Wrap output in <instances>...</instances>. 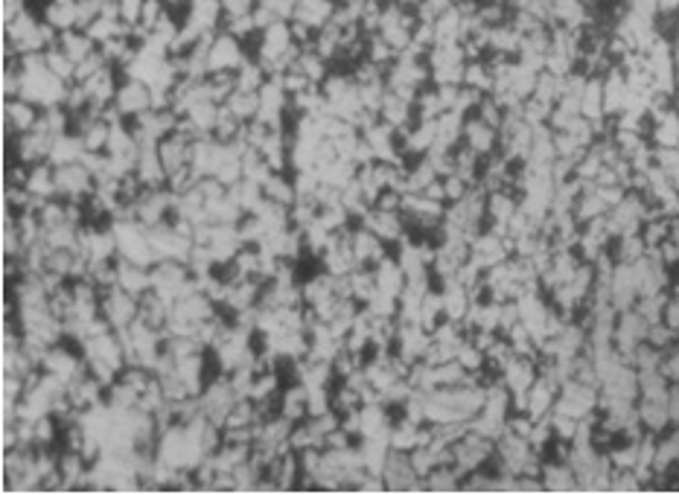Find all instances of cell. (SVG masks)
Returning <instances> with one entry per match:
<instances>
[{
	"instance_id": "33",
	"label": "cell",
	"mask_w": 679,
	"mask_h": 495,
	"mask_svg": "<svg viewBox=\"0 0 679 495\" xmlns=\"http://www.w3.org/2000/svg\"><path fill=\"white\" fill-rule=\"evenodd\" d=\"M464 85H466V88L481 91V94H490V91H493V73H490L487 58L466 61V68H464Z\"/></svg>"
},
{
	"instance_id": "39",
	"label": "cell",
	"mask_w": 679,
	"mask_h": 495,
	"mask_svg": "<svg viewBox=\"0 0 679 495\" xmlns=\"http://www.w3.org/2000/svg\"><path fill=\"white\" fill-rule=\"evenodd\" d=\"M475 117H481L487 122V126H493V129H502V122H504V108L493 99L490 94L481 99V105H478V111H475Z\"/></svg>"
},
{
	"instance_id": "34",
	"label": "cell",
	"mask_w": 679,
	"mask_h": 495,
	"mask_svg": "<svg viewBox=\"0 0 679 495\" xmlns=\"http://www.w3.org/2000/svg\"><path fill=\"white\" fill-rule=\"evenodd\" d=\"M222 30L225 32H231L233 39H240V41H254L257 39V32H260V27H257V21H254V12L251 15H233V18H225L222 21Z\"/></svg>"
},
{
	"instance_id": "40",
	"label": "cell",
	"mask_w": 679,
	"mask_h": 495,
	"mask_svg": "<svg viewBox=\"0 0 679 495\" xmlns=\"http://www.w3.org/2000/svg\"><path fill=\"white\" fill-rule=\"evenodd\" d=\"M679 336H676V332L668 327V324H665V320H659V324H650V329H647V344H653V346H656V350H668V346L676 341Z\"/></svg>"
},
{
	"instance_id": "31",
	"label": "cell",
	"mask_w": 679,
	"mask_h": 495,
	"mask_svg": "<svg viewBox=\"0 0 679 495\" xmlns=\"http://www.w3.org/2000/svg\"><path fill=\"white\" fill-rule=\"evenodd\" d=\"M426 492H461V472L455 466H435L426 475Z\"/></svg>"
},
{
	"instance_id": "43",
	"label": "cell",
	"mask_w": 679,
	"mask_h": 495,
	"mask_svg": "<svg viewBox=\"0 0 679 495\" xmlns=\"http://www.w3.org/2000/svg\"><path fill=\"white\" fill-rule=\"evenodd\" d=\"M120 4V18L126 23H140V15H143V4L146 0H117Z\"/></svg>"
},
{
	"instance_id": "9",
	"label": "cell",
	"mask_w": 679,
	"mask_h": 495,
	"mask_svg": "<svg viewBox=\"0 0 679 495\" xmlns=\"http://www.w3.org/2000/svg\"><path fill=\"white\" fill-rule=\"evenodd\" d=\"M367 230H374L379 239H385L391 248L400 245L405 237H409V228H405V219L403 213H388V210H370V213L359 221Z\"/></svg>"
},
{
	"instance_id": "37",
	"label": "cell",
	"mask_w": 679,
	"mask_h": 495,
	"mask_svg": "<svg viewBox=\"0 0 679 495\" xmlns=\"http://www.w3.org/2000/svg\"><path fill=\"white\" fill-rule=\"evenodd\" d=\"M662 364V350H656L653 344L641 341L633 350V367L636 370H659Z\"/></svg>"
},
{
	"instance_id": "36",
	"label": "cell",
	"mask_w": 679,
	"mask_h": 495,
	"mask_svg": "<svg viewBox=\"0 0 679 495\" xmlns=\"http://www.w3.org/2000/svg\"><path fill=\"white\" fill-rule=\"evenodd\" d=\"M455 358H458L461 367H464V370H470V374H473V370H481V367L487 364V353L481 350L478 344H473V341H470V336H466V341L461 344V350H458V356H455Z\"/></svg>"
},
{
	"instance_id": "30",
	"label": "cell",
	"mask_w": 679,
	"mask_h": 495,
	"mask_svg": "<svg viewBox=\"0 0 679 495\" xmlns=\"http://www.w3.org/2000/svg\"><path fill=\"white\" fill-rule=\"evenodd\" d=\"M435 178H440L435 166L426 158H417L409 164V172H405V193H423Z\"/></svg>"
},
{
	"instance_id": "5",
	"label": "cell",
	"mask_w": 679,
	"mask_h": 495,
	"mask_svg": "<svg viewBox=\"0 0 679 495\" xmlns=\"http://www.w3.org/2000/svg\"><path fill=\"white\" fill-rule=\"evenodd\" d=\"M56 187H59V198H65V202H85L94 187H96V178L91 176V169L82 164H65V166H56Z\"/></svg>"
},
{
	"instance_id": "17",
	"label": "cell",
	"mask_w": 679,
	"mask_h": 495,
	"mask_svg": "<svg viewBox=\"0 0 679 495\" xmlns=\"http://www.w3.org/2000/svg\"><path fill=\"white\" fill-rule=\"evenodd\" d=\"M557 393H560L557 385H551L548 379L537 376L534 385L528 388V414L534 419L548 417L554 411V405H557Z\"/></svg>"
},
{
	"instance_id": "22",
	"label": "cell",
	"mask_w": 679,
	"mask_h": 495,
	"mask_svg": "<svg viewBox=\"0 0 679 495\" xmlns=\"http://www.w3.org/2000/svg\"><path fill=\"white\" fill-rule=\"evenodd\" d=\"M610 251H612V259L615 263H621V266H636L638 259H645L647 256V242L641 239V233H627V237H619L612 245H610Z\"/></svg>"
},
{
	"instance_id": "18",
	"label": "cell",
	"mask_w": 679,
	"mask_h": 495,
	"mask_svg": "<svg viewBox=\"0 0 679 495\" xmlns=\"http://www.w3.org/2000/svg\"><path fill=\"white\" fill-rule=\"evenodd\" d=\"M263 195L275 204L292 207L294 202H298V190H294L292 172H271V176L263 181Z\"/></svg>"
},
{
	"instance_id": "2",
	"label": "cell",
	"mask_w": 679,
	"mask_h": 495,
	"mask_svg": "<svg viewBox=\"0 0 679 495\" xmlns=\"http://www.w3.org/2000/svg\"><path fill=\"white\" fill-rule=\"evenodd\" d=\"M245 58H249L245 41L233 39L231 32L222 30L213 39V44L207 47V76L210 73H237Z\"/></svg>"
},
{
	"instance_id": "21",
	"label": "cell",
	"mask_w": 679,
	"mask_h": 495,
	"mask_svg": "<svg viewBox=\"0 0 679 495\" xmlns=\"http://www.w3.org/2000/svg\"><path fill=\"white\" fill-rule=\"evenodd\" d=\"M82 158H85V143H82L79 134L65 131V134H59V138L53 140V148H50V164L53 166L79 164Z\"/></svg>"
},
{
	"instance_id": "20",
	"label": "cell",
	"mask_w": 679,
	"mask_h": 495,
	"mask_svg": "<svg viewBox=\"0 0 679 495\" xmlns=\"http://www.w3.org/2000/svg\"><path fill=\"white\" fill-rule=\"evenodd\" d=\"M374 274H376V289L379 292L394 294V297L403 294V289H405V271L400 268L397 256H394V254L382 259V263L374 268Z\"/></svg>"
},
{
	"instance_id": "10",
	"label": "cell",
	"mask_w": 679,
	"mask_h": 495,
	"mask_svg": "<svg viewBox=\"0 0 679 495\" xmlns=\"http://www.w3.org/2000/svg\"><path fill=\"white\" fill-rule=\"evenodd\" d=\"M461 143L470 146L475 155L481 158H490L493 152H499V129L487 126L484 120L470 114L464 120V134H461Z\"/></svg>"
},
{
	"instance_id": "26",
	"label": "cell",
	"mask_w": 679,
	"mask_h": 495,
	"mask_svg": "<svg viewBox=\"0 0 679 495\" xmlns=\"http://www.w3.org/2000/svg\"><path fill=\"white\" fill-rule=\"evenodd\" d=\"M426 61L431 70H447V68H464L466 53L461 44H435L426 53Z\"/></svg>"
},
{
	"instance_id": "47",
	"label": "cell",
	"mask_w": 679,
	"mask_h": 495,
	"mask_svg": "<svg viewBox=\"0 0 679 495\" xmlns=\"http://www.w3.org/2000/svg\"><path fill=\"white\" fill-rule=\"evenodd\" d=\"M656 15H679V0H659Z\"/></svg>"
},
{
	"instance_id": "16",
	"label": "cell",
	"mask_w": 679,
	"mask_h": 495,
	"mask_svg": "<svg viewBox=\"0 0 679 495\" xmlns=\"http://www.w3.org/2000/svg\"><path fill=\"white\" fill-rule=\"evenodd\" d=\"M336 6H339L336 0H298L292 18L306 23V27H312L318 32L332 21V12H336Z\"/></svg>"
},
{
	"instance_id": "7",
	"label": "cell",
	"mask_w": 679,
	"mask_h": 495,
	"mask_svg": "<svg viewBox=\"0 0 679 495\" xmlns=\"http://www.w3.org/2000/svg\"><path fill=\"white\" fill-rule=\"evenodd\" d=\"M114 105H117V111L126 120H134L138 114H143V111L152 108V85H146L140 79L122 76L120 88H117V96H114Z\"/></svg>"
},
{
	"instance_id": "38",
	"label": "cell",
	"mask_w": 679,
	"mask_h": 495,
	"mask_svg": "<svg viewBox=\"0 0 679 495\" xmlns=\"http://www.w3.org/2000/svg\"><path fill=\"white\" fill-rule=\"evenodd\" d=\"M548 419H551L554 437H560V440H575L580 419H575V417H569V414H560V411H551Z\"/></svg>"
},
{
	"instance_id": "28",
	"label": "cell",
	"mask_w": 679,
	"mask_h": 495,
	"mask_svg": "<svg viewBox=\"0 0 679 495\" xmlns=\"http://www.w3.org/2000/svg\"><path fill=\"white\" fill-rule=\"evenodd\" d=\"M268 82V73L266 68L257 61L254 56H249L242 61V68L237 70V91H251V94H260V88Z\"/></svg>"
},
{
	"instance_id": "19",
	"label": "cell",
	"mask_w": 679,
	"mask_h": 495,
	"mask_svg": "<svg viewBox=\"0 0 679 495\" xmlns=\"http://www.w3.org/2000/svg\"><path fill=\"white\" fill-rule=\"evenodd\" d=\"M27 190L41 198V202H50V198H59V187H56V166L50 160H44V164H35L30 169V181H27Z\"/></svg>"
},
{
	"instance_id": "12",
	"label": "cell",
	"mask_w": 679,
	"mask_h": 495,
	"mask_svg": "<svg viewBox=\"0 0 679 495\" xmlns=\"http://www.w3.org/2000/svg\"><path fill=\"white\" fill-rule=\"evenodd\" d=\"M537 376H539L537 358H528V356H513L511 362L502 367V382L511 388V393L528 391L537 382Z\"/></svg>"
},
{
	"instance_id": "23",
	"label": "cell",
	"mask_w": 679,
	"mask_h": 495,
	"mask_svg": "<svg viewBox=\"0 0 679 495\" xmlns=\"http://www.w3.org/2000/svg\"><path fill=\"white\" fill-rule=\"evenodd\" d=\"M464 15L458 9H447L435 18V44H461Z\"/></svg>"
},
{
	"instance_id": "32",
	"label": "cell",
	"mask_w": 679,
	"mask_h": 495,
	"mask_svg": "<svg viewBox=\"0 0 679 495\" xmlns=\"http://www.w3.org/2000/svg\"><path fill=\"white\" fill-rule=\"evenodd\" d=\"M44 61H47V68H50L61 82H68V85L77 82V61H73L59 44L50 47V50H44Z\"/></svg>"
},
{
	"instance_id": "44",
	"label": "cell",
	"mask_w": 679,
	"mask_h": 495,
	"mask_svg": "<svg viewBox=\"0 0 679 495\" xmlns=\"http://www.w3.org/2000/svg\"><path fill=\"white\" fill-rule=\"evenodd\" d=\"M665 324H668L674 332H676V336H679V297H671V301H668V306H665Z\"/></svg>"
},
{
	"instance_id": "45",
	"label": "cell",
	"mask_w": 679,
	"mask_h": 495,
	"mask_svg": "<svg viewBox=\"0 0 679 495\" xmlns=\"http://www.w3.org/2000/svg\"><path fill=\"white\" fill-rule=\"evenodd\" d=\"M423 195L426 198H431V202H443L447 204V187H443V178H435L429 184V187L423 190Z\"/></svg>"
},
{
	"instance_id": "24",
	"label": "cell",
	"mask_w": 679,
	"mask_h": 495,
	"mask_svg": "<svg viewBox=\"0 0 679 495\" xmlns=\"http://www.w3.org/2000/svg\"><path fill=\"white\" fill-rule=\"evenodd\" d=\"M294 70H301L312 85H321L332 73V65H330L324 56H318L312 47H303L298 61H294Z\"/></svg>"
},
{
	"instance_id": "1",
	"label": "cell",
	"mask_w": 679,
	"mask_h": 495,
	"mask_svg": "<svg viewBox=\"0 0 679 495\" xmlns=\"http://www.w3.org/2000/svg\"><path fill=\"white\" fill-rule=\"evenodd\" d=\"M382 481L388 492H426V478L417 475L409 452L391 449L388 461L382 466Z\"/></svg>"
},
{
	"instance_id": "14",
	"label": "cell",
	"mask_w": 679,
	"mask_h": 495,
	"mask_svg": "<svg viewBox=\"0 0 679 495\" xmlns=\"http://www.w3.org/2000/svg\"><path fill=\"white\" fill-rule=\"evenodd\" d=\"M636 411H638V419L641 426H645V431H650V435H665V431L671 428V411H668V400H641L636 402Z\"/></svg>"
},
{
	"instance_id": "15",
	"label": "cell",
	"mask_w": 679,
	"mask_h": 495,
	"mask_svg": "<svg viewBox=\"0 0 679 495\" xmlns=\"http://www.w3.org/2000/svg\"><path fill=\"white\" fill-rule=\"evenodd\" d=\"M539 475H542V484H546V492H577L580 490L572 466L563 461H551V457H546Z\"/></svg>"
},
{
	"instance_id": "4",
	"label": "cell",
	"mask_w": 679,
	"mask_h": 495,
	"mask_svg": "<svg viewBox=\"0 0 679 495\" xmlns=\"http://www.w3.org/2000/svg\"><path fill=\"white\" fill-rule=\"evenodd\" d=\"M554 411L569 414L575 419H584L592 411H598V388L595 385H584V382L569 379L557 393V405Z\"/></svg>"
},
{
	"instance_id": "42",
	"label": "cell",
	"mask_w": 679,
	"mask_h": 495,
	"mask_svg": "<svg viewBox=\"0 0 679 495\" xmlns=\"http://www.w3.org/2000/svg\"><path fill=\"white\" fill-rule=\"evenodd\" d=\"M443 187H447V204H452V202H461V198L470 193L473 184H466L461 176H455V172H452V176L443 178Z\"/></svg>"
},
{
	"instance_id": "35",
	"label": "cell",
	"mask_w": 679,
	"mask_h": 495,
	"mask_svg": "<svg viewBox=\"0 0 679 495\" xmlns=\"http://www.w3.org/2000/svg\"><path fill=\"white\" fill-rule=\"evenodd\" d=\"M668 237H671V219L656 216V219H650L641 225V239L647 242V248H659Z\"/></svg>"
},
{
	"instance_id": "29",
	"label": "cell",
	"mask_w": 679,
	"mask_h": 495,
	"mask_svg": "<svg viewBox=\"0 0 679 495\" xmlns=\"http://www.w3.org/2000/svg\"><path fill=\"white\" fill-rule=\"evenodd\" d=\"M225 108L231 111L233 117L242 120V122H251L257 120V111H260V94H251V91H233L228 96Z\"/></svg>"
},
{
	"instance_id": "8",
	"label": "cell",
	"mask_w": 679,
	"mask_h": 495,
	"mask_svg": "<svg viewBox=\"0 0 679 495\" xmlns=\"http://www.w3.org/2000/svg\"><path fill=\"white\" fill-rule=\"evenodd\" d=\"M353 256L356 263L365 266V268H376L382 259L391 256V245L385 239H379L374 230H367L365 225H356L353 228Z\"/></svg>"
},
{
	"instance_id": "3",
	"label": "cell",
	"mask_w": 679,
	"mask_h": 495,
	"mask_svg": "<svg viewBox=\"0 0 679 495\" xmlns=\"http://www.w3.org/2000/svg\"><path fill=\"white\" fill-rule=\"evenodd\" d=\"M100 312L114 329H126L140 315V297L129 294L126 289H120V286L105 289L103 301H100Z\"/></svg>"
},
{
	"instance_id": "46",
	"label": "cell",
	"mask_w": 679,
	"mask_h": 495,
	"mask_svg": "<svg viewBox=\"0 0 679 495\" xmlns=\"http://www.w3.org/2000/svg\"><path fill=\"white\" fill-rule=\"evenodd\" d=\"M668 411H671V426H679V382H674V385H671Z\"/></svg>"
},
{
	"instance_id": "41",
	"label": "cell",
	"mask_w": 679,
	"mask_h": 495,
	"mask_svg": "<svg viewBox=\"0 0 679 495\" xmlns=\"http://www.w3.org/2000/svg\"><path fill=\"white\" fill-rule=\"evenodd\" d=\"M103 68H108V58L103 56V50L96 47L94 53L85 58V61H79L77 65V82H85V79H91L94 73H100Z\"/></svg>"
},
{
	"instance_id": "27",
	"label": "cell",
	"mask_w": 679,
	"mask_h": 495,
	"mask_svg": "<svg viewBox=\"0 0 679 495\" xmlns=\"http://www.w3.org/2000/svg\"><path fill=\"white\" fill-rule=\"evenodd\" d=\"M650 143L656 148H676L679 146V114L671 108L659 122H653Z\"/></svg>"
},
{
	"instance_id": "6",
	"label": "cell",
	"mask_w": 679,
	"mask_h": 495,
	"mask_svg": "<svg viewBox=\"0 0 679 495\" xmlns=\"http://www.w3.org/2000/svg\"><path fill=\"white\" fill-rule=\"evenodd\" d=\"M41 108L27 103L23 96L18 99H4V140L18 138L23 131H32L39 126Z\"/></svg>"
},
{
	"instance_id": "11",
	"label": "cell",
	"mask_w": 679,
	"mask_h": 495,
	"mask_svg": "<svg viewBox=\"0 0 679 495\" xmlns=\"http://www.w3.org/2000/svg\"><path fill=\"white\" fill-rule=\"evenodd\" d=\"M134 176L140 178V184L146 190L167 187V169H164V160H160V155H158V146H140Z\"/></svg>"
},
{
	"instance_id": "13",
	"label": "cell",
	"mask_w": 679,
	"mask_h": 495,
	"mask_svg": "<svg viewBox=\"0 0 679 495\" xmlns=\"http://www.w3.org/2000/svg\"><path fill=\"white\" fill-rule=\"evenodd\" d=\"M117 286L126 289L134 297H143L146 292L152 289V271L146 266L129 263V259L117 256Z\"/></svg>"
},
{
	"instance_id": "25",
	"label": "cell",
	"mask_w": 679,
	"mask_h": 495,
	"mask_svg": "<svg viewBox=\"0 0 679 495\" xmlns=\"http://www.w3.org/2000/svg\"><path fill=\"white\" fill-rule=\"evenodd\" d=\"M59 47L65 50V53H68V56L79 65V61L88 58V56H91L94 50L100 47V44H96V41H94L91 35L85 32V30H68V32H61V35H59Z\"/></svg>"
}]
</instances>
